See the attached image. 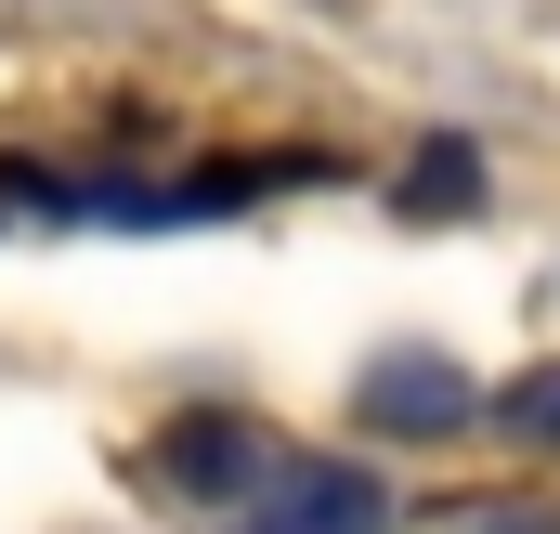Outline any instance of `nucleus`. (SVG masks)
Returning <instances> with one entry per match:
<instances>
[{
  "mask_svg": "<svg viewBox=\"0 0 560 534\" xmlns=\"http://www.w3.org/2000/svg\"><path fill=\"white\" fill-rule=\"evenodd\" d=\"M469 196H482V156L469 143H430L418 170H405V209H469Z\"/></svg>",
  "mask_w": 560,
  "mask_h": 534,
  "instance_id": "nucleus-4",
  "label": "nucleus"
},
{
  "mask_svg": "<svg viewBox=\"0 0 560 534\" xmlns=\"http://www.w3.org/2000/svg\"><path fill=\"white\" fill-rule=\"evenodd\" d=\"M535 456H560V365H535V379H509V404H495Z\"/></svg>",
  "mask_w": 560,
  "mask_h": 534,
  "instance_id": "nucleus-5",
  "label": "nucleus"
},
{
  "mask_svg": "<svg viewBox=\"0 0 560 534\" xmlns=\"http://www.w3.org/2000/svg\"><path fill=\"white\" fill-rule=\"evenodd\" d=\"M456 417H469V365L456 352H378L352 379V430H378V443H443Z\"/></svg>",
  "mask_w": 560,
  "mask_h": 534,
  "instance_id": "nucleus-2",
  "label": "nucleus"
},
{
  "mask_svg": "<svg viewBox=\"0 0 560 534\" xmlns=\"http://www.w3.org/2000/svg\"><path fill=\"white\" fill-rule=\"evenodd\" d=\"M378 522H392V496L352 456H300L275 496H248V534H378Z\"/></svg>",
  "mask_w": 560,
  "mask_h": 534,
  "instance_id": "nucleus-3",
  "label": "nucleus"
},
{
  "mask_svg": "<svg viewBox=\"0 0 560 534\" xmlns=\"http://www.w3.org/2000/svg\"><path fill=\"white\" fill-rule=\"evenodd\" d=\"M143 469L170 483V496H275L287 456L261 417H222V404H196V417H170L156 443H143Z\"/></svg>",
  "mask_w": 560,
  "mask_h": 534,
  "instance_id": "nucleus-1",
  "label": "nucleus"
},
{
  "mask_svg": "<svg viewBox=\"0 0 560 534\" xmlns=\"http://www.w3.org/2000/svg\"><path fill=\"white\" fill-rule=\"evenodd\" d=\"M456 534H560V509H456Z\"/></svg>",
  "mask_w": 560,
  "mask_h": 534,
  "instance_id": "nucleus-6",
  "label": "nucleus"
}]
</instances>
